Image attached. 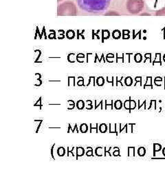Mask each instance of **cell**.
I'll use <instances>...</instances> for the list:
<instances>
[{
	"label": "cell",
	"mask_w": 165,
	"mask_h": 186,
	"mask_svg": "<svg viewBox=\"0 0 165 186\" xmlns=\"http://www.w3.org/2000/svg\"><path fill=\"white\" fill-rule=\"evenodd\" d=\"M79 8L87 12L98 13L105 10L111 0H77Z\"/></svg>",
	"instance_id": "1"
},
{
	"label": "cell",
	"mask_w": 165,
	"mask_h": 186,
	"mask_svg": "<svg viewBox=\"0 0 165 186\" xmlns=\"http://www.w3.org/2000/svg\"><path fill=\"white\" fill-rule=\"evenodd\" d=\"M77 8L76 5L71 2H66L58 7V15H76Z\"/></svg>",
	"instance_id": "2"
},
{
	"label": "cell",
	"mask_w": 165,
	"mask_h": 186,
	"mask_svg": "<svg viewBox=\"0 0 165 186\" xmlns=\"http://www.w3.org/2000/svg\"><path fill=\"white\" fill-rule=\"evenodd\" d=\"M144 8V2L142 0H128L127 2V9L131 14H138Z\"/></svg>",
	"instance_id": "3"
},
{
	"label": "cell",
	"mask_w": 165,
	"mask_h": 186,
	"mask_svg": "<svg viewBox=\"0 0 165 186\" xmlns=\"http://www.w3.org/2000/svg\"><path fill=\"white\" fill-rule=\"evenodd\" d=\"M67 157H74L77 156V148L75 146H73L72 148H70L69 146L67 147Z\"/></svg>",
	"instance_id": "4"
},
{
	"label": "cell",
	"mask_w": 165,
	"mask_h": 186,
	"mask_svg": "<svg viewBox=\"0 0 165 186\" xmlns=\"http://www.w3.org/2000/svg\"><path fill=\"white\" fill-rule=\"evenodd\" d=\"M94 154L96 155V157H105V148L103 147H96L94 150Z\"/></svg>",
	"instance_id": "5"
},
{
	"label": "cell",
	"mask_w": 165,
	"mask_h": 186,
	"mask_svg": "<svg viewBox=\"0 0 165 186\" xmlns=\"http://www.w3.org/2000/svg\"><path fill=\"white\" fill-rule=\"evenodd\" d=\"M114 101L113 99L107 100L105 99V110H112L114 109Z\"/></svg>",
	"instance_id": "6"
},
{
	"label": "cell",
	"mask_w": 165,
	"mask_h": 186,
	"mask_svg": "<svg viewBox=\"0 0 165 186\" xmlns=\"http://www.w3.org/2000/svg\"><path fill=\"white\" fill-rule=\"evenodd\" d=\"M85 152H86L85 149L83 147H81V146L77 147V156H76L77 160H78L79 157H81L83 155L85 154Z\"/></svg>",
	"instance_id": "7"
},
{
	"label": "cell",
	"mask_w": 165,
	"mask_h": 186,
	"mask_svg": "<svg viewBox=\"0 0 165 186\" xmlns=\"http://www.w3.org/2000/svg\"><path fill=\"white\" fill-rule=\"evenodd\" d=\"M103 102L104 101L103 99H101V100H97V99H95L94 100V110H96L97 109H98L99 107L101 108V110H103L104 109V105H103Z\"/></svg>",
	"instance_id": "8"
},
{
	"label": "cell",
	"mask_w": 165,
	"mask_h": 186,
	"mask_svg": "<svg viewBox=\"0 0 165 186\" xmlns=\"http://www.w3.org/2000/svg\"><path fill=\"white\" fill-rule=\"evenodd\" d=\"M109 129L108 131L109 133H115L116 135L118 136V133L117 132V124L116 123H109Z\"/></svg>",
	"instance_id": "9"
},
{
	"label": "cell",
	"mask_w": 165,
	"mask_h": 186,
	"mask_svg": "<svg viewBox=\"0 0 165 186\" xmlns=\"http://www.w3.org/2000/svg\"><path fill=\"white\" fill-rule=\"evenodd\" d=\"M70 132H72V133H75V132H77V133H79V129H78V125H77V123L74 124V128H72L71 123H68V127H67V133H69Z\"/></svg>",
	"instance_id": "10"
},
{
	"label": "cell",
	"mask_w": 165,
	"mask_h": 186,
	"mask_svg": "<svg viewBox=\"0 0 165 186\" xmlns=\"http://www.w3.org/2000/svg\"><path fill=\"white\" fill-rule=\"evenodd\" d=\"M66 150H67L64 147L61 146V147H59L57 149V154L60 157H64L65 155L66 154Z\"/></svg>",
	"instance_id": "11"
},
{
	"label": "cell",
	"mask_w": 165,
	"mask_h": 186,
	"mask_svg": "<svg viewBox=\"0 0 165 186\" xmlns=\"http://www.w3.org/2000/svg\"><path fill=\"white\" fill-rule=\"evenodd\" d=\"M89 130V126L87 123H82L79 126V131L81 133H87Z\"/></svg>",
	"instance_id": "12"
},
{
	"label": "cell",
	"mask_w": 165,
	"mask_h": 186,
	"mask_svg": "<svg viewBox=\"0 0 165 186\" xmlns=\"http://www.w3.org/2000/svg\"><path fill=\"white\" fill-rule=\"evenodd\" d=\"M135 147H132V146H129L127 148V157H134L136 156V149Z\"/></svg>",
	"instance_id": "13"
},
{
	"label": "cell",
	"mask_w": 165,
	"mask_h": 186,
	"mask_svg": "<svg viewBox=\"0 0 165 186\" xmlns=\"http://www.w3.org/2000/svg\"><path fill=\"white\" fill-rule=\"evenodd\" d=\"M98 127H99V124L96 123L95 126H94L91 123L89 124V133H92V132H95V133H98L99 132V130H98Z\"/></svg>",
	"instance_id": "14"
},
{
	"label": "cell",
	"mask_w": 165,
	"mask_h": 186,
	"mask_svg": "<svg viewBox=\"0 0 165 186\" xmlns=\"http://www.w3.org/2000/svg\"><path fill=\"white\" fill-rule=\"evenodd\" d=\"M109 129V127L106 123H101L99 124V127H98V130H99V132L101 133H105L107 132Z\"/></svg>",
	"instance_id": "15"
},
{
	"label": "cell",
	"mask_w": 165,
	"mask_h": 186,
	"mask_svg": "<svg viewBox=\"0 0 165 186\" xmlns=\"http://www.w3.org/2000/svg\"><path fill=\"white\" fill-rule=\"evenodd\" d=\"M85 101L82 99H79V100L77 101V103H76V107H77V109L79 110H83L85 108Z\"/></svg>",
	"instance_id": "16"
},
{
	"label": "cell",
	"mask_w": 165,
	"mask_h": 186,
	"mask_svg": "<svg viewBox=\"0 0 165 186\" xmlns=\"http://www.w3.org/2000/svg\"><path fill=\"white\" fill-rule=\"evenodd\" d=\"M122 101L120 100V99H118V100H116L114 101V107L116 110H121L122 107Z\"/></svg>",
	"instance_id": "17"
},
{
	"label": "cell",
	"mask_w": 165,
	"mask_h": 186,
	"mask_svg": "<svg viewBox=\"0 0 165 186\" xmlns=\"http://www.w3.org/2000/svg\"><path fill=\"white\" fill-rule=\"evenodd\" d=\"M138 109L139 110L141 109L142 107H144V110H146L147 109V107H146V100H140V99H138Z\"/></svg>",
	"instance_id": "18"
},
{
	"label": "cell",
	"mask_w": 165,
	"mask_h": 186,
	"mask_svg": "<svg viewBox=\"0 0 165 186\" xmlns=\"http://www.w3.org/2000/svg\"><path fill=\"white\" fill-rule=\"evenodd\" d=\"M162 146L160 143H153V156H156V153L162 150Z\"/></svg>",
	"instance_id": "19"
},
{
	"label": "cell",
	"mask_w": 165,
	"mask_h": 186,
	"mask_svg": "<svg viewBox=\"0 0 165 186\" xmlns=\"http://www.w3.org/2000/svg\"><path fill=\"white\" fill-rule=\"evenodd\" d=\"M34 123H35V126H36V129H35V133H38L39 130L41 128L42 123H43V119H38V120H34Z\"/></svg>",
	"instance_id": "20"
},
{
	"label": "cell",
	"mask_w": 165,
	"mask_h": 186,
	"mask_svg": "<svg viewBox=\"0 0 165 186\" xmlns=\"http://www.w3.org/2000/svg\"><path fill=\"white\" fill-rule=\"evenodd\" d=\"M67 84L69 87H75L76 86V81H75V77L74 76H69Z\"/></svg>",
	"instance_id": "21"
},
{
	"label": "cell",
	"mask_w": 165,
	"mask_h": 186,
	"mask_svg": "<svg viewBox=\"0 0 165 186\" xmlns=\"http://www.w3.org/2000/svg\"><path fill=\"white\" fill-rule=\"evenodd\" d=\"M146 86H149V87H151V89H153V85H152V78H151V76H149V77H147L146 78V81L145 82V84H144V86L143 88L144 89L146 88Z\"/></svg>",
	"instance_id": "22"
},
{
	"label": "cell",
	"mask_w": 165,
	"mask_h": 186,
	"mask_svg": "<svg viewBox=\"0 0 165 186\" xmlns=\"http://www.w3.org/2000/svg\"><path fill=\"white\" fill-rule=\"evenodd\" d=\"M86 152H85V155L87 157H94V149L91 147H87Z\"/></svg>",
	"instance_id": "23"
},
{
	"label": "cell",
	"mask_w": 165,
	"mask_h": 186,
	"mask_svg": "<svg viewBox=\"0 0 165 186\" xmlns=\"http://www.w3.org/2000/svg\"><path fill=\"white\" fill-rule=\"evenodd\" d=\"M96 85L98 86H103L104 84H105V79L102 77V76H100V77H98L97 79H96Z\"/></svg>",
	"instance_id": "24"
},
{
	"label": "cell",
	"mask_w": 165,
	"mask_h": 186,
	"mask_svg": "<svg viewBox=\"0 0 165 186\" xmlns=\"http://www.w3.org/2000/svg\"><path fill=\"white\" fill-rule=\"evenodd\" d=\"M138 154L139 157H144L146 154V149L144 147H140L138 149Z\"/></svg>",
	"instance_id": "25"
},
{
	"label": "cell",
	"mask_w": 165,
	"mask_h": 186,
	"mask_svg": "<svg viewBox=\"0 0 165 186\" xmlns=\"http://www.w3.org/2000/svg\"><path fill=\"white\" fill-rule=\"evenodd\" d=\"M131 99H132L131 97H129V99H127L123 103V106H124V109L129 110V112H131V110H130V101H131Z\"/></svg>",
	"instance_id": "26"
},
{
	"label": "cell",
	"mask_w": 165,
	"mask_h": 186,
	"mask_svg": "<svg viewBox=\"0 0 165 186\" xmlns=\"http://www.w3.org/2000/svg\"><path fill=\"white\" fill-rule=\"evenodd\" d=\"M96 79H95V77L94 76H90L89 77V81H88V84L87 85V86H95L96 85Z\"/></svg>",
	"instance_id": "27"
},
{
	"label": "cell",
	"mask_w": 165,
	"mask_h": 186,
	"mask_svg": "<svg viewBox=\"0 0 165 186\" xmlns=\"http://www.w3.org/2000/svg\"><path fill=\"white\" fill-rule=\"evenodd\" d=\"M67 103H68V105H69V106L67 107V110H73L74 107H76V103H75V102L73 100H71V99L68 100L67 101Z\"/></svg>",
	"instance_id": "28"
},
{
	"label": "cell",
	"mask_w": 165,
	"mask_h": 186,
	"mask_svg": "<svg viewBox=\"0 0 165 186\" xmlns=\"http://www.w3.org/2000/svg\"><path fill=\"white\" fill-rule=\"evenodd\" d=\"M133 84V79H132V77L130 76H128V77H126L124 79V84L125 86H131Z\"/></svg>",
	"instance_id": "29"
},
{
	"label": "cell",
	"mask_w": 165,
	"mask_h": 186,
	"mask_svg": "<svg viewBox=\"0 0 165 186\" xmlns=\"http://www.w3.org/2000/svg\"><path fill=\"white\" fill-rule=\"evenodd\" d=\"M34 106H35V107L38 106L40 108V110H41L42 106H43V105H42V97H40L39 98V99L36 101V102L34 104Z\"/></svg>",
	"instance_id": "30"
},
{
	"label": "cell",
	"mask_w": 165,
	"mask_h": 186,
	"mask_svg": "<svg viewBox=\"0 0 165 186\" xmlns=\"http://www.w3.org/2000/svg\"><path fill=\"white\" fill-rule=\"evenodd\" d=\"M134 126H136V123H128V126L127 127V129H126V133H128V132H131V133H133V128Z\"/></svg>",
	"instance_id": "31"
},
{
	"label": "cell",
	"mask_w": 165,
	"mask_h": 186,
	"mask_svg": "<svg viewBox=\"0 0 165 186\" xmlns=\"http://www.w3.org/2000/svg\"><path fill=\"white\" fill-rule=\"evenodd\" d=\"M136 107V102L134 99H131L130 101V110H134Z\"/></svg>",
	"instance_id": "32"
},
{
	"label": "cell",
	"mask_w": 165,
	"mask_h": 186,
	"mask_svg": "<svg viewBox=\"0 0 165 186\" xmlns=\"http://www.w3.org/2000/svg\"><path fill=\"white\" fill-rule=\"evenodd\" d=\"M128 126V123H125L124 125V126H122V123H120L119 124V132L120 133H121L123 132L124 130H125V132H126V129H127V127Z\"/></svg>",
	"instance_id": "33"
},
{
	"label": "cell",
	"mask_w": 165,
	"mask_h": 186,
	"mask_svg": "<svg viewBox=\"0 0 165 186\" xmlns=\"http://www.w3.org/2000/svg\"><path fill=\"white\" fill-rule=\"evenodd\" d=\"M156 15H158V16H165V8H162V9L157 11Z\"/></svg>",
	"instance_id": "34"
},
{
	"label": "cell",
	"mask_w": 165,
	"mask_h": 186,
	"mask_svg": "<svg viewBox=\"0 0 165 186\" xmlns=\"http://www.w3.org/2000/svg\"><path fill=\"white\" fill-rule=\"evenodd\" d=\"M54 147H55V143H54L52 147L50 148V154H51V157L52 158L53 160H55V157H54Z\"/></svg>",
	"instance_id": "35"
},
{
	"label": "cell",
	"mask_w": 165,
	"mask_h": 186,
	"mask_svg": "<svg viewBox=\"0 0 165 186\" xmlns=\"http://www.w3.org/2000/svg\"><path fill=\"white\" fill-rule=\"evenodd\" d=\"M79 79H81V80H79L78 82H77V86H85V84H84V79L83 77L81 76H80L79 77Z\"/></svg>",
	"instance_id": "36"
},
{
	"label": "cell",
	"mask_w": 165,
	"mask_h": 186,
	"mask_svg": "<svg viewBox=\"0 0 165 186\" xmlns=\"http://www.w3.org/2000/svg\"><path fill=\"white\" fill-rule=\"evenodd\" d=\"M105 157H106L107 156V154H109V156H112V154H111V150H112V147H109V149H108V150H107V147H105Z\"/></svg>",
	"instance_id": "37"
},
{
	"label": "cell",
	"mask_w": 165,
	"mask_h": 186,
	"mask_svg": "<svg viewBox=\"0 0 165 186\" xmlns=\"http://www.w3.org/2000/svg\"><path fill=\"white\" fill-rule=\"evenodd\" d=\"M114 78L112 76V77H109V76H107V81L108 83H111L112 86H114Z\"/></svg>",
	"instance_id": "38"
},
{
	"label": "cell",
	"mask_w": 165,
	"mask_h": 186,
	"mask_svg": "<svg viewBox=\"0 0 165 186\" xmlns=\"http://www.w3.org/2000/svg\"><path fill=\"white\" fill-rule=\"evenodd\" d=\"M135 60H136V61L137 62L141 61L142 60L141 55H140V54H137V55L135 56Z\"/></svg>",
	"instance_id": "39"
},
{
	"label": "cell",
	"mask_w": 165,
	"mask_h": 186,
	"mask_svg": "<svg viewBox=\"0 0 165 186\" xmlns=\"http://www.w3.org/2000/svg\"><path fill=\"white\" fill-rule=\"evenodd\" d=\"M120 150H114L113 151L112 155L114 157H120Z\"/></svg>",
	"instance_id": "40"
},
{
	"label": "cell",
	"mask_w": 165,
	"mask_h": 186,
	"mask_svg": "<svg viewBox=\"0 0 165 186\" xmlns=\"http://www.w3.org/2000/svg\"><path fill=\"white\" fill-rule=\"evenodd\" d=\"M136 83L139 82L140 84V86H142V77L141 76H137L136 77Z\"/></svg>",
	"instance_id": "41"
},
{
	"label": "cell",
	"mask_w": 165,
	"mask_h": 186,
	"mask_svg": "<svg viewBox=\"0 0 165 186\" xmlns=\"http://www.w3.org/2000/svg\"><path fill=\"white\" fill-rule=\"evenodd\" d=\"M41 84H42V81H41V79H36V84H34V86H41Z\"/></svg>",
	"instance_id": "42"
},
{
	"label": "cell",
	"mask_w": 165,
	"mask_h": 186,
	"mask_svg": "<svg viewBox=\"0 0 165 186\" xmlns=\"http://www.w3.org/2000/svg\"><path fill=\"white\" fill-rule=\"evenodd\" d=\"M114 37L115 38H118V37H120L119 32H118V31L114 32Z\"/></svg>",
	"instance_id": "43"
},
{
	"label": "cell",
	"mask_w": 165,
	"mask_h": 186,
	"mask_svg": "<svg viewBox=\"0 0 165 186\" xmlns=\"http://www.w3.org/2000/svg\"><path fill=\"white\" fill-rule=\"evenodd\" d=\"M87 110H92L94 108V106H93V104H91V105H87V107H85Z\"/></svg>",
	"instance_id": "44"
},
{
	"label": "cell",
	"mask_w": 165,
	"mask_h": 186,
	"mask_svg": "<svg viewBox=\"0 0 165 186\" xmlns=\"http://www.w3.org/2000/svg\"><path fill=\"white\" fill-rule=\"evenodd\" d=\"M67 37H68L69 38H72V37H74V34H73V33H71V32H68V33H67Z\"/></svg>",
	"instance_id": "45"
},
{
	"label": "cell",
	"mask_w": 165,
	"mask_h": 186,
	"mask_svg": "<svg viewBox=\"0 0 165 186\" xmlns=\"http://www.w3.org/2000/svg\"><path fill=\"white\" fill-rule=\"evenodd\" d=\"M154 82H155V84H156V86H161V82H162V81H154Z\"/></svg>",
	"instance_id": "46"
},
{
	"label": "cell",
	"mask_w": 165,
	"mask_h": 186,
	"mask_svg": "<svg viewBox=\"0 0 165 186\" xmlns=\"http://www.w3.org/2000/svg\"><path fill=\"white\" fill-rule=\"evenodd\" d=\"M154 81H162V77H159V76H158V77H156V78H155Z\"/></svg>",
	"instance_id": "47"
},
{
	"label": "cell",
	"mask_w": 165,
	"mask_h": 186,
	"mask_svg": "<svg viewBox=\"0 0 165 186\" xmlns=\"http://www.w3.org/2000/svg\"><path fill=\"white\" fill-rule=\"evenodd\" d=\"M86 103H87V105H91V104H93V101L91 100H89V99L87 100Z\"/></svg>",
	"instance_id": "48"
},
{
	"label": "cell",
	"mask_w": 165,
	"mask_h": 186,
	"mask_svg": "<svg viewBox=\"0 0 165 186\" xmlns=\"http://www.w3.org/2000/svg\"><path fill=\"white\" fill-rule=\"evenodd\" d=\"M36 79H41V74H38V73H36Z\"/></svg>",
	"instance_id": "49"
},
{
	"label": "cell",
	"mask_w": 165,
	"mask_h": 186,
	"mask_svg": "<svg viewBox=\"0 0 165 186\" xmlns=\"http://www.w3.org/2000/svg\"><path fill=\"white\" fill-rule=\"evenodd\" d=\"M49 128L52 129V128H57V129H60L61 128L60 127H49Z\"/></svg>",
	"instance_id": "50"
},
{
	"label": "cell",
	"mask_w": 165,
	"mask_h": 186,
	"mask_svg": "<svg viewBox=\"0 0 165 186\" xmlns=\"http://www.w3.org/2000/svg\"><path fill=\"white\" fill-rule=\"evenodd\" d=\"M120 148L118 147H114V150H119Z\"/></svg>",
	"instance_id": "51"
},
{
	"label": "cell",
	"mask_w": 165,
	"mask_h": 186,
	"mask_svg": "<svg viewBox=\"0 0 165 186\" xmlns=\"http://www.w3.org/2000/svg\"><path fill=\"white\" fill-rule=\"evenodd\" d=\"M162 154L165 157V147L162 149Z\"/></svg>",
	"instance_id": "52"
},
{
	"label": "cell",
	"mask_w": 165,
	"mask_h": 186,
	"mask_svg": "<svg viewBox=\"0 0 165 186\" xmlns=\"http://www.w3.org/2000/svg\"><path fill=\"white\" fill-rule=\"evenodd\" d=\"M61 1H63V0H58V2H61Z\"/></svg>",
	"instance_id": "53"
},
{
	"label": "cell",
	"mask_w": 165,
	"mask_h": 186,
	"mask_svg": "<svg viewBox=\"0 0 165 186\" xmlns=\"http://www.w3.org/2000/svg\"><path fill=\"white\" fill-rule=\"evenodd\" d=\"M164 89H165V79H164Z\"/></svg>",
	"instance_id": "54"
}]
</instances>
